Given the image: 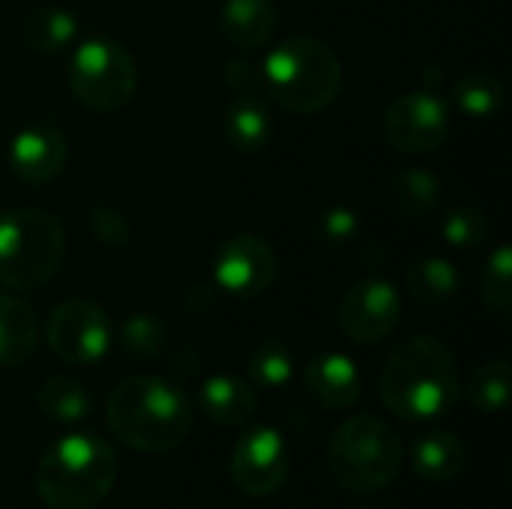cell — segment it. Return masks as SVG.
Here are the masks:
<instances>
[{
	"mask_svg": "<svg viewBox=\"0 0 512 509\" xmlns=\"http://www.w3.org/2000/svg\"><path fill=\"white\" fill-rule=\"evenodd\" d=\"M378 390L384 408L402 423H435L459 405L462 378L447 342L420 333L393 348Z\"/></svg>",
	"mask_w": 512,
	"mask_h": 509,
	"instance_id": "obj_1",
	"label": "cell"
},
{
	"mask_svg": "<svg viewBox=\"0 0 512 509\" xmlns=\"http://www.w3.org/2000/svg\"><path fill=\"white\" fill-rule=\"evenodd\" d=\"M108 426L120 444L138 453L177 450L195 423L189 396L168 378L135 375L120 381L105 405Z\"/></svg>",
	"mask_w": 512,
	"mask_h": 509,
	"instance_id": "obj_2",
	"label": "cell"
},
{
	"mask_svg": "<svg viewBox=\"0 0 512 509\" xmlns=\"http://www.w3.org/2000/svg\"><path fill=\"white\" fill-rule=\"evenodd\" d=\"M117 483V456L93 432L57 438L39 459L36 492L48 509L99 507Z\"/></svg>",
	"mask_w": 512,
	"mask_h": 509,
	"instance_id": "obj_3",
	"label": "cell"
},
{
	"mask_svg": "<svg viewBox=\"0 0 512 509\" xmlns=\"http://www.w3.org/2000/svg\"><path fill=\"white\" fill-rule=\"evenodd\" d=\"M261 81L276 105L294 114H321L342 93V63L330 45L291 36L264 57Z\"/></svg>",
	"mask_w": 512,
	"mask_h": 509,
	"instance_id": "obj_4",
	"label": "cell"
},
{
	"mask_svg": "<svg viewBox=\"0 0 512 509\" xmlns=\"http://www.w3.org/2000/svg\"><path fill=\"white\" fill-rule=\"evenodd\" d=\"M405 465L399 432L375 417L357 414L345 420L327 441V468L333 480L354 495H375L393 486Z\"/></svg>",
	"mask_w": 512,
	"mask_h": 509,
	"instance_id": "obj_5",
	"label": "cell"
},
{
	"mask_svg": "<svg viewBox=\"0 0 512 509\" xmlns=\"http://www.w3.org/2000/svg\"><path fill=\"white\" fill-rule=\"evenodd\" d=\"M66 231L60 219L39 207L0 213V288H42L63 264Z\"/></svg>",
	"mask_w": 512,
	"mask_h": 509,
	"instance_id": "obj_6",
	"label": "cell"
},
{
	"mask_svg": "<svg viewBox=\"0 0 512 509\" xmlns=\"http://www.w3.org/2000/svg\"><path fill=\"white\" fill-rule=\"evenodd\" d=\"M66 81L84 108L111 114L132 102L138 69L132 54L111 36H87L72 45Z\"/></svg>",
	"mask_w": 512,
	"mask_h": 509,
	"instance_id": "obj_7",
	"label": "cell"
},
{
	"mask_svg": "<svg viewBox=\"0 0 512 509\" xmlns=\"http://www.w3.org/2000/svg\"><path fill=\"white\" fill-rule=\"evenodd\" d=\"M450 105L435 90L399 93L381 117V132L399 153H429L450 135Z\"/></svg>",
	"mask_w": 512,
	"mask_h": 509,
	"instance_id": "obj_8",
	"label": "cell"
},
{
	"mask_svg": "<svg viewBox=\"0 0 512 509\" xmlns=\"http://www.w3.org/2000/svg\"><path fill=\"white\" fill-rule=\"evenodd\" d=\"M228 474L237 492H243L246 498L276 495L291 474L288 438L273 426H252L237 438L231 450Z\"/></svg>",
	"mask_w": 512,
	"mask_h": 509,
	"instance_id": "obj_9",
	"label": "cell"
},
{
	"mask_svg": "<svg viewBox=\"0 0 512 509\" xmlns=\"http://www.w3.org/2000/svg\"><path fill=\"white\" fill-rule=\"evenodd\" d=\"M48 348L69 366H93L111 351V321L93 300L60 303L45 327Z\"/></svg>",
	"mask_w": 512,
	"mask_h": 509,
	"instance_id": "obj_10",
	"label": "cell"
},
{
	"mask_svg": "<svg viewBox=\"0 0 512 509\" xmlns=\"http://www.w3.org/2000/svg\"><path fill=\"white\" fill-rule=\"evenodd\" d=\"M402 321L399 291L378 276L354 282L339 300V327L354 345H381Z\"/></svg>",
	"mask_w": 512,
	"mask_h": 509,
	"instance_id": "obj_11",
	"label": "cell"
},
{
	"mask_svg": "<svg viewBox=\"0 0 512 509\" xmlns=\"http://www.w3.org/2000/svg\"><path fill=\"white\" fill-rule=\"evenodd\" d=\"M279 273V258L273 246L264 237L255 234H237L228 243L219 246L213 261V279L216 285L240 300L261 297L270 291Z\"/></svg>",
	"mask_w": 512,
	"mask_h": 509,
	"instance_id": "obj_12",
	"label": "cell"
},
{
	"mask_svg": "<svg viewBox=\"0 0 512 509\" xmlns=\"http://www.w3.org/2000/svg\"><path fill=\"white\" fill-rule=\"evenodd\" d=\"M66 159H69L66 135L51 120H36L18 129L6 150L9 171L21 183H30V186H42L60 177L66 168Z\"/></svg>",
	"mask_w": 512,
	"mask_h": 509,
	"instance_id": "obj_13",
	"label": "cell"
},
{
	"mask_svg": "<svg viewBox=\"0 0 512 509\" xmlns=\"http://www.w3.org/2000/svg\"><path fill=\"white\" fill-rule=\"evenodd\" d=\"M303 387L318 408L348 411L363 396V372L351 357H345L339 351H324L306 363Z\"/></svg>",
	"mask_w": 512,
	"mask_h": 509,
	"instance_id": "obj_14",
	"label": "cell"
},
{
	"mask_svg": "<svg viewBox=\"0 0 512 509\" xmlns=\"http://www.w3.org/2000/svg\"><path fill=\"white\" fill-rule=\"evenodd\" d=\"M222 135L231 150L255 156L273 141V117L258 93H237L222 114Z\"/></svg>",
	"mask_w": 512,
	"mask_h": 509,
	"instance_id": "obj_15",
	"label": "cell"
},
{
	"mask_svg": "<svg viewBox=\"0 0 512 509\" xmlns=\"http://www.w3.org/2000/svg\"><path fill=\"white\" fill-rule=\"evenodd\" d=\"M198 405H201V414L213 426L237 429V426H246L255 417L258 396L249 387V381H243V378H234V375H210L201 384V390H198Z\"/></svg>",
	"mask_w": 512,
	"mask_h": 509,
	"instance_id": "obj_16",
	"label": "cell"
},
{
	"mask_svg": "<svg viewBox=\"0 0 512 509\" xmlns=\"http://www.w3.org/2000/svg\"><path fill=\"white\" fill-rule=\"evenodd\" d=\"M276 21L279 12L273 0H225V6L219 9V30L240 51H255L267 45Z\"/></svg>",
	"mask_w": 512,
	"mask_h": 509,
	"instance_id": "obj_17",
	"label": "cell"
},
{
	"mask_svg": "<svg viewBox=\"0 0 512 509\" xmlns=\"http://www.w3.org/2000/svg\"><path fill=\"white\" fill-rule=\"evenodd\" d=\"M465 465H468V450L456 432L432 429L423 438H417L411 447V468L426 483H450L465 471Z\"/></svg>",
	"mask_w": 512,
	"mask_h": 509,
	"instance_id": "obj_18",
	"label": "cell"
},
{
	"mask_svg": "<svg viewBox=\"0 0 512 509\" xmlns=\"http://www.w3.org/2000/svg\"><path fill=\"white\" fill-rule=\"evenodd\" d=\"M39 342V321L30 303L0 294V366L12 369L33 357Z\"/></svg>",
	"mask_w": 512,
	"mask_h": 509,
	"instance_id": "obj_19",
	"label": "cell"
},
{
	"mask_svg": "<svg viewBox=\"0 0 512 509\" xmlns=\"http://www.w3.org/2000/svg\"><path fill=\"white\" fill-rule=\"evenodd\" d=\"M21 42L42 54H60L78 42V18L63 6H36L21 21Z\"/></svg>",
	"mask_w": 512,
	"mask_h": 509,
	"instance_id": "obj_20",
	"label": "cell"
},
{
	"mask_svg": "<svg viewBox=\"0 0 512 509\" xmlns=\"http://www.w3.org/2000/svg\"><path fill=\"white\" fill-rule=\"evenodd\" d=\"M441 177L426 165L402 168L390 183V204L399 219H423L441 198Z\"/></svg>",
	"mask_w": 512,
	"mask_h": 509,
	"instance_id": "obj_21",
	"label": "cell"
},
{
	"mask_svg": "<svg viewBox=\"0 0 512 509\" xmlns=\"http://www.w3.org/2000/svg\"><path fill=\"white\" fill-rule=\"evenodd\" d=\"M405 285H408L414 300H420L426 306H444L459 294L462 276L447 258L429 255V258H420V261L408 264Z\"/></svg>",
	"mask_w": 512,
	"mask_h": 509,
	"instance_id": "obj_22",
	"label": "cell"
},
{
	"mask_svg": "<svg viewBox=\"0 0 512 509\" xmlns=\"http://www.w3.org/2000/svg\"><path fill=\"white\" fill-rule=\"evenodd\" d=\"M36 408L54 423H81L90 417V393L81 381L66 375H51L36 393Z\"/></svg>",
	"mask_w": 512,
	"mask_h": 509,
	"instance_id": "obj_23",
	"label": "cell"
},
{
	"mask_svg": "<svg viewBox=\"0 0 512 509\" xmlns=\"http://www.w3.org/2000/svg\"><path fill=\"white\" fill-rule=\"evenodd\" d=\"M512 369L504 357H495L474 369V375L465 384V399L480 414H501L510 405Z\"/></svg>",
	"mask_w": 512,
	"mask_h": 509,
	"instance_id": "obj_24",
	"label": "cell"
},
{
	"mask_svg": "<svg viewBox=\"0 0 512 509\" xmlns=\"http://www.w3.org/2000/svg\"><path fill=\"white\" fill-rule=\"evenodd\" d=\"M456 108L474 120H486L501 111L504 105V84L495 72H471L456 81L453 90Z\"/></svg>",
	"mask_w": 512,
	"mask_h": 509,
	"instance_id": "obj_25",
	"label": "cell"
},
{
	"mask_svg": "<svg viewBox=\"0 0 512 509\" xmlns=\"http://www.w3.org/2000/svg\"><path fill=\"white\" fill-rule=\"evenodd\" d=\"M246 372H249L252 384L267 387V390H279V387L291 384V378H294V354L285 342L264 339L249 351Z\"/></svg>",
	"mask_w": 512,
	"mask_h": 509,
	"instance_id": "obj_26",
	"label": "cell"
},
{
	"mask_svg": "<svg viewBox=\"0 0 512 509\" xmlns=\"http://www.w3.org/2000/svg\"><path fill=\"white\" fill-rule=\"evenodd\" d=\"M480 294L486 309L507 321L512 312V252L510 246H498L486 267H483V279H480Z\"/></svg>",
	"mask_w": 512,
	"mask_h": 509,
	"instance_id": "obj_27",
	"label": "cell"
},
{
	"mask_svg": "<svg viewBox=\"0 0 512 509\" xmlns=\"http://www.w3.org/2000/svg\"><path fill=\"white\" fill-rule=\"evenodd\" d=\"M492 228L477 204H456L441 219V237L453 249H477L489 240Z\"/></svg>",
	"mask_w": 512,
	"mask_h": 509,
	"instance_id": "obj_28",
	"label": "cell"
},
{
	"mask_svg": "<svg viewBox=\"0 0 512 509\" xmlns=\"http://www.w3.org/2000/svg\"><path fill=\"white\" fill-rule=\"evenodd\" d=\"M168 342V330L156 315L147 312H135L120 324V345L126 354H132L135 360H150L156 357Z\"/></svg>",
	"mask_w": 512,
	"mask_h": 509,
	"instance_id": "obj_29",
	"label": "cell"
},
{
	"mask_svg": "<svg viewBox=\"0 0 512 509\" xmlns=\"http://www.w3.org/2000/svg\"><path fill=\"white\" fill-rule=\"evenodd\" d=\"M357 234H360V216H357L351 207H345V204L327 207V210L318 216V222H315V237H318L324 246H330V249H339V246L354 243Z\"/></svg>",
	"mask_w": 512,
	"mask_h": 509,
	"instance_id": "obj_30",
	"label": "cell"
},
{
	"mask_svg": "<svg viewBox=\"0 0 512 509\" xmlns=\"http://www.w3.org/2000/svg\"><path fill=\"white\" fill-rule=\"evenodd\" d=\"M90 231L102 246H111V249L126 246L132 240V225L126 222L123 213H117L111 207H96L90 213Z\"/></svg>",
	"mask_w": 512,
	"mask_h": 509,
	"instance_id": "obj_31",
	"label": "cell"
},
{
	"mask_svg": "<svg viewBox=\"0 0 512 509\" xmlns=\"http://www.w3.org/2000/svg\"><path fill=\"white\" fill-rule=\"evenodd\" d=\"M222 78L225 84L234 90V93H258V87H264L261 81V66L240 57V60H228L225 69H222Z\"/></svg>",
	"mask_w": 512,
	"mask_h": 509,
	"instance_id": "obj_32",
	"label": "cell"
},
{
	"mask_svg": "<svg viewBox=\"0 0 512 509\" xmlns=\"http://www.w3.org/2000/svg\"><path fill=\"white\" fill-rule=\"evenodd\" d=\"M357 509H366V507H357Z\"/></svg>",
	"mask_w": 512,
	"mask_h": 509,
	"instance_id": "obj_33",
	"label": "cell"
}]
</instances>
